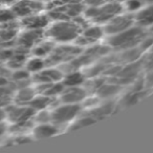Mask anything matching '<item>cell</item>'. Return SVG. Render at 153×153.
Segmentation results:
<instances>
[{
  "label": "cell",
  "mask_w": 153,
  "mask_h": 153,
  "mask_svg": "<svg viewBox=\"0 0 153 153\" xmlns=\"http://www.w3.org/2000/svg\"><path fill=\"white\" fill-rule=\"evenodd\" d=\"M90 24L84 16L76 19L51 20V24L45 30V37L55 43H74L80 36L82 30Z\"/></svg>",
  "instance_id": "obj_1"
},
{
  "label": "cell",
  "mask_w": 153,
  "mask_h": 153,
  "mask_svg": "<svg viewBox=\"0 0 153 153\" xmlns=\"http://www.w3.org/2000/svg\"><path fill=\"white\" fill-rule=\"evenodd\" d=\"M85 7L82 0H53L46 4V13L51 20L76 19L83 16Z\"/></svg>",
  "instance_id": "obj_2"
},
{
  "label": "cell",
  "mask_w": 153,
  "mask_h": 153,
  "mask_svg": "<svg viewBox=\"0 0 153 153\" xmlns=\"http://www.w3.org/2000/svg\"><path fill=\"white\" fill-rule=\"evenodd\" d=\"M146 35L147 28L140 27L135 24L120 34L109 36L108 40H107V45L111 49L117 51L138 47Z\"/></svg>",
  "instance_id": "obj_3"
},
{
  "label": "cell",
  "mask_w": 153,
  "mask_h": 153,
  "mask_svg": "<svg viewBox=\"0 0 153 153\" xmlns=\"http://www.w3.org/2000/svg\"><path fill=\"white\" fill-rule=\"evenodd\" d=\"M122 12H124V7L122 3L108 0L98 7H85L83 16L89 23L104 25Z\"/></svg>",
  "instance_id": "obj_4"
},
{
  "label": "cell",
  "mask_w": 153,
  "mask_h": 153,
  "mask_svg": "<svg viewBox=\"0 0 153 153\" xmlns=\"http://www.w3.org/2000/svg\"><path fill=\"white\" fill-rule=\"evenodd\" d=\"M83 107L81 104H68V103L59 102L55 107L51 109V123L62 128L71 124L74 120L81 114Z\"/></svg>",
  "instance_id": "obj_5"
},
{
  "label": "cell",
  "mask_w": 153,
  "mask_h": 153,
  "mask_svg": "<svg viewBox=\"0 0 153 153\" xmlns=\"http://www.w3.org/2000/svg\"><path fill=\"white\" fill-rule=\"evenodd\" d=\"M83 51V47L76 43H63L56 45L51 55L45 59L47 66H60L74 60Z\"/></svg>",
  "instance_id": "obj_6"
},
{
  "label": "cell",
  "mask_w": 153,
  "mask_h": 153,
  "mask_svg": "<svg viewBox=\"0 0 153 153\" xmlns=\"http://www.w3.org/2000/svg\"><path fill=\"white\" fill-rule=\"evenodd\" d=\"M133 25H135L134 14L124 11L115 17H113L111 20H109L106 24H104L103 28H104L105 35L109 37L120 34V33L128 30Z\"/></svg>",
  "instance_id": "obj_7"
},
{
  "label": "cell",
  "mask_w": 153,
  "mask_h": 153,
  "mask_svg": "<svg viewBox=\"0 0 153 153\" xmlns=\"http://www.w3.org/2000/svg\"><path fill=\"white\" fill-rule=\"evenodd\" d=\"M45 38V30H26L18 34L15 41V48L30 53L32 48Z\"/></svg>",
  "instance_id": "obj_8"
},
{
  "label": "cell",
  "mask_w": 153,
  "mask_h": 153,
  "mask_svg": "<svg viewBox=\"0 0 153 153\" xmlns=\"http://www.w3.org/2000/svg\"><path fill=\"white\" fill-rule=\"evenodd\" d=\"M5 120L10 124L21 123L34 119L36 111L30 105H20L16 103H11L4 108Z\"/></svg>",
  "instance_id": "obj_9"
},
{
  "label": "cell",
  "mask_w": 153,
  "mask_h": 153,
  "mask_svg": "<svg viewBox=\"0 0 153 153\" xmlns=\"http://www.w3.org/2000/svg\"><path fill=\"white\" fill-rule=\"evenodd\" d=\"M104 36L105 32L104 28H103V25L90 23L82 30L81 34H80V36L78 37V39H76L74 43L76 45L85 48V47L98 44Z\"/></svg>",
  "instance_id": "obj_10"
},
{
  "label": "cell",
  "mask_w": 153,
  "mask_h": 153,
  "mask_svg": "<svg viewBox=\"0 0 153 153\" xmlns=\"http://www.w3.org/2000/svg\"><path fill=\"white\" fill-rule=\"evenodd\" d=\"M10 7L18 19L46 11V4L38 0H17Z\"/></svg>",
  "instance_id": "obj_11"
},
{
  "label": "cell",
  "mask_w": 153,
  "mask_h": 153,
  "mask_svg": "<svg viewBox=\"0 0 153 153\" xmlns=\"http://www.w3.org/2000/svg\"><path fill=\"white\" fill-rule=\"evenodd\" d=\"M64 72L58 66H46L42 70L32 74L33 84H49L62 81Z\"/></svg>",
  "instance_id": "obj_12"
},
{
  "label": "cell",
  "mask_w": 153,
  "mask_h": 153,
  "mask_svg": "<svg viewBox=\"0 0 153 153\" xmlns=\"http://www.w3.org/2000/svg\"><path fill=\"white\" fill-rule=\"evenodd\" d=\"M89 92L86 90L84 85L82 86H71L65 87L61 94L59 96V101L61 103H68V104H81L88 97Z\"/></svg>",
  "instance_id": "obj_13"
},
{
  "label": "cell",
  "mask_w": 153,
  "mask_h": 153,
  "mask_svg": "<svg viewBox=\"0 0 153 153\" xmlns=\"http://www.w3.org/2000/svg\"><path fill=\"white\" fill-rule=\"evenodd\" d=\"M21 27L26 30H45L47 26L51 24V19L46 12H41L34 15L27 16L19 19Z\"/></svg>",
  "instance_id": "obj_14"
},
{
  "label": "cell",
  "mask_w": 153,
  "mask_h": 153,
  "mask_svg": "<svg viewBox=\"0 0 153 153\" xmlns=\"http://www.w3.org/2000/svg\"><path fill=\"white\" fill-rule=\"evenodd\" d=\"M61 128L58 127L53 123H41L35 124L34 128L32 129V135L35 140H43L55 136L60 133Z\"/></svg>",
  "instance_id": "obj_15"
},
{
  "label": "cell",
  "mask_w": 153,
  "mask_h": 153,
  "mask_svg": "<svg viewBox=\"0 0 153 153\" xmlns=\"http://www.w3.org/2000/svg\"><path fill=\"white\" fill-rule=\"evenodd\" d=\"M59 102V98H53V97L46 96L43 94H37L28 105L35 111H39L44 110V109H51Z\"/></svg>",
  "instance_id": "obj_16"
},
{
  "label": "cell",
  "mask_w": 153,
  "mask_h": 153,
  "mask_svg": "<svg viewBox=\"0 0 153 153\" xmlns=\"http://www.w3.org/2000/svg\"><path fill=\"white\" fill-rule=\"evenodd\" d=\"M135 24L140 27L148 28L153 25V3L145 4L138 12L134 14Z\"/></svg>",
  "instance_id": "obj_17"
},
{
  "label": "cell",
  "mask_w": 153,
  "mask_h": 153,
  "mask_svg": "<svg viewBox=\"0 0 153 153\" xmlns=\"http://www.w3.org/2000/svg\"><path fill=\"white\" fill-rule=\"evenodd\" d=\"M86 74L80 69H74L66 71L62 79V84L64 87H71V86H82L86 82Z\"/></svg>",
  "instance_id": "obj_18"
},
{
  "label": "cell",
  "mask_w": 153,
  "mask_h": 153,
  "mask_svg": "<svg viewBox=\"0 0 153 153\" xmlns=\"http://www.w3.org/2000/svg\"><path fill=\"white\" fill-rule=\"evenodd\" d=\"M36 94V89H35V86L33 84L23 86V87H20L15 90L13 102L20 105H28Z\"/></svg>",
  "instance_id": "obj_19"
},
{
  "label": "cell",
  "mask_w": 153,
  "mask_h": 153,
  "mask_svg": "<svg viewBox=\"0 0 153 153\" xmlns=\"http://www.w3.org/2000/svg\"><path fill=\"white\" fill-rule=\"evenodd\" d=\"M56 45H57V43H55L53 40H51V39L45 37L44 39H42L40 42L37 43V44L33 47L32 51H30V53H32V56H36V57L46 59V58L51 55V51H53Z\"/></svg>",
  "instance_id": "obj_20"
},
{
  "label": "cell",
  "mask_w": 153,
  "mask_h": 153,
  "mask_svg": "<svg viewBox=\"0 0 153 153\" xmlns=\"http://www.w3.org/2000/svg\"><path fill=\"white\" fill-rule=\"evenodd\" d=\"M27 51H20L14 47V51L12 53V56L9 58L7 62H5V65L10 68L11 70L19 69V68H23L25 66V63L27 61Z\"/></svg>",
  "instance_id": "obj_21"
},
{
  "label": "cell",
  "mask_w": 153,
  "mask_h": 153,
  "mask_svg": "<svg viewBox=\"0 0 153 153\" xmlns=\"http://www.w3.org/2000/svg\"><path fill=\"white\" fill-rule=\"evenodd\" d=\"M122 86L115 82H106L104 81L97 89L96 94L100 99H110L111 97L115 96L120 92Z\"/></svg>",
  "instance_id": "obj_22"
},
{
  "label": "cell",
  "mask_w": 153,
  "mask_h": 153,
  "mask_svg": "<svg viewBox=\"0 0 153 153\" xmlns=\"http://www.w3.org/2000/svg\"><path fill=\"white\" fill-rule=\"evenodd\" d=\"M46 61H45L44 58L36 57V56H33L32 58H28L27 61L25 63L24 67L28 70L30 74H34L36 72L42 70L44 67H46Z\"/></svg>",
  "instance_id": "obj_23"
},
{
  "label": "cell",
  "mask_w": 153,
  "mask_h": 153,
  "mask_svg": "<svg viewBox=\"0 0 153 153\" xmlns=\"http://www.w3.org/2000/svg\"><path fill=\"white\" fill-rule=\"evenodd\" d=\"M14 92L15 89L11 83L9 85L0 86V108H5L7 105L13 103Z\"/></svg>",
  "instance_id": "obj_24"
},
{
  "label": "cell",
  "mask_w": 153,
  "mask_h": 153,
  "mask_svg": "<svg viewBox=\"0 0 153 153\" xmlns=\"http://www.w3.org/2000/svg\"><path fill=\"white\" fill-rule=\"evenodd\" d=\"M17 19V16H16V14L14 13V11L12 10V7L10 5L0 7V25L15 21Z\"/></svg>",
  "instance_id": "obj_25"
},
{
  "label": "cell",
  "mask_w": 153,
  "mask_h": 153,
  "mask_svg": "<svg viewBox=\"0 0 153 153\" xmlns=\"http://www.w3.org/2000/svg\"><path fill=\"white\" fill-rule=\"evenodd\" d=\"M146 4L144 0H127L125 3H123L124 11L128 13L135 14Z\"/></svg>",
  "instance_id": "obj_26"
},
{
  "label": "cell",
  "mask_w": 153,
  "mask_h": 153,
  "mask_svg": "<svg viewBox=\"0 0 153 153\" xmlns=\"http://www.w3.org/2000/svg\"><path fill=\"white\" fill-rule=\"evenodd\" d=\"M35 124L41 123H51V109H44L35 112L34 115Z\"/></svg>",
  "instance_id": "obj_27"
},
{
  "label": "cell",
  "mask_w": 153,
  "mask_h": 153,
  "mask_svg": "<svg viewBox=\"0 0 153 153\" xmlns=\"http://www.w3.org/2000/svg\"><path fill=\"white\" fill-rule=\"evenodd\" d=\"M11 72L12 70L7 65L0 64V86L9 85L11 83Z\"/></svg>",
  "instance_id": "obj_28"
},
{
  "label": "cell",
  "mask_w": 153,
  "mask_h": 153,
  "mask_svg": "<svg viewBox=\"0 0 153 153\" xmlns=\"http://www.w3.org/2000/svg\"><path fill=\"white\" fill-rule=\"evenodd\" d=\"M143 67L146 70H153V47L142 57Z\"/></svg>",
  "instance_id": "obj_29"
},
{
  "label": "cell",
  "mask_w": 153,
  "mask_h": 153,
  "mask_svg": "<svg viewBox=\"0 0 153 153\" xmlns=\"http://www.w3.org/2000/svg\"><path fill=\"white\" fill-rule=\"evenodd\" d=\"M143 81H144V86L148 88L153 87V70H147V74Z\"/></svg>",
  "instance_id": "obj_30"
},
{
  "label": "cell",
  "mask_w": 153,
  "mask_h": 153,
  "mask_svg": "<svg viewBox=\"0 0 153 153\" xmlns=\"http://www.w3.org/2000/svg\"><path fill=\"white\" fill-rule=\"evenodd\" d=\"M82 1H83V3L85 4L86 7H98V5L106 2L108 0H82Z\"/></svg>",
  "instance_id": "obj_31"
},
{
  "label": "cell",
  "mask_w": 153,
  "mask_h": 153,
  "mask_svg": "<svg viewBox=\"0 0 153 153\" xmlns=\"http://www.w3.org/2000/svg\"><path fill=\"white\" fill-rule=\"evenodd\" d=\"M7 132H9V124L7 120H4L0 122V137L4 135Z\"/></svg>",
  "instance_id": "obj_32"
},
{
  "label": "cell",
  "mask_w": 153,
  "mask_h": 153,
  "mask_svg": "<svg viewBox=\"0 0 153 153\" xmlns=\"http://www.w3.org/2000/svg\"><path fill=\"white\" fill-rule=\"evenodd\" d=\"M17 0H0V3L2 5H12Z\"/></svg>",
  "instance_id": "obj_33"
},
{
  "label": "cell",
  "mask_w": 153,
  "mask_h": 153,
  "mask_svg": "<svg viewBox=\"0 0 153 153\" xmlns=\"http://www.w3.org/2000/svg\"><path fill=\"white\" fill-rule=\"evenodd\" d=\"M5 120V110L4 108H0V122Z\"/></svg>",
  "instance_id": "obj_34"
},
{
  "label": "cell",
  "mask_w": 153,
  "mask_h": 153,
  "mask_svg": "<svg viewBox=\"0 0 153 153\" xmlns=\"http://www.w3.org/2000/svg\"><path fill=\"white\" fill-rule=\"evenodd\" d=\"M147 30H148V32L150 33V34H152V35H153V25H151L150 27L147 28Z\"/></svg>",
  "instance_id": "obj_35"
},
{
  "label": "cell",
  "mask_w": 153,
  "mask_h": 153,
  "mask_svg": "<svg viewBox=\"0 0 153 153\" xmlns=\"http://www.w3.org/2000/svg\"><path fill=\"white\" fill-rule=\"evenodd\" d=\"M112 1H115V2H119V3H122V4H123V3H125L127 0H112Z\"/></svg>",
  "instance_id": "obj_36"
},
{
  "label": "cell",
  "mask_w": 153,
  "mask_h": 153,
  "mask_svg": "<svg viewBox=\"0 0 153 153\" xmlns=\"http://www.w3.org/2000/svg\"><path fill=\"white\" fill-rule=\"evenodd\" d=\"M38 1H41V2L45 3V4H47V3H49L51 1H53V0H38Z\"/></svg>",
  "instance_id": "obj_37"
},
{
  "label": "cell",
  "mask_w": 153,
  "mask_h": 153,
  "mask_svg": "<svg viewBox=\"0 0 153 153\" xmlns=\"http://www.w3.org/2000/svg\"><path fill=\"white\" fill-rule=\"evenodd\" d=\"M144 1L146 4H148V3H153V0H144Z\"/></svg>",
  "instance_id": "obj_38"
},
{
  "label": "cell",
  "mask_w": 153,
  "mask_h": 153,
  "mask_svg": "<svg viewBox=\"0 0 153 153\" xmlns=\"http://www.w3.org/2000/svg\"><path fill=\"white\" fill-rule=\"evenodd\" d=\"M0 7H2V4H1V3H0Z\"/></svg>",
  "instance_id": "obj_39"
}]
</instances>
